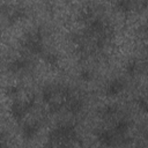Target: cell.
<instances>
[{"instance_id": "8fae6325", "label": "cell", "mask_w": 148, "mask_h": 148, "mask_svg": "<svg viewBox=\"0 0 148 148\" xmlns=\"http://www.w3.org/2000/svg\"><path fill=\"white\" fill-rule=\"evenodd\" d=\"M6 91H7L8 95H15V94L18 92V87H16V86H9L6 89Z\"/></svg>"}, {"instance_id": "ba28073f", "label": "cell", "mask_w": 148, "mask_h": 148, "mask_svg": "<svg viewBox=\"0 0 148 148\" xmlns=\"http://www.w3.org/2000/svg\"><path fill=\"white\" fill-rule=\"evenodd\" d=\"M136 69H138L136 62L132 61V62H128V64H127V67H126V71H127V73H130V74H134Z\"/></svg>"}, {"instance_id": "30bf717a", "label": "cell", "mask_w": 148, "mask_h": 148, "mask_svg": "<svg viewBox=\"0 0 148 148\" xmlns=\"http://www.w3.org/2000/svg\"><path fill=\"white\" fill-rule=\"evenodd\" d=\"M116 110H117V108H116V106H113V105H109V106H106V108L104 109L103 113H105V114L110 116V114H113V113L116 112Z\"/></svg>"}, {"instance_id": "7a4b0ae2", "label": "cell", "mask_w": 148, "mask_h": 148, "mask_svg": "<svg viewBox=\"0 0 148 148\" xmlns=\"http://www.w3.org/2000/svg\"><path fill=\"white\" fill-rule=\"evenodd\" d=\"M10 113H12V116H13L14 119L20 120V119H22L24 117V114L27 113V110H25L24 105L20 104L18 102H15L10 106Z\"/></svg>"}, {"instance_id": "52a82bcc", "label": "cell", "mask_w": 148, "mask_h": 148, "mask_svg": "<svg viewBox=\"0 0 148 148\" xmlns=\"http://www.w3.org/2000/svg\"><path fill=\"white\" fill-rule=\"evenodd\" d=\"M45 60L50 64V65H57L58 62V58L56 54H52V53H47L46 57H45Z\"/></svg>"}, {"instance_id": "9c48e42d", "label": "cell", "mask_w": 148, "mask_h": 148, "mask_svg": "<svg viewBox=\"0 0 148 148\" xmlns=\"http://www.w3.org/2000/svg\"><path fill=\"white\" fill-rule=\"evenodd\" d=\"M91 77H92V74H91L89 71H83V72H81V79H82V80L89 81V80H91Z\"/></svg>"}, {"instance_id": "5b68a950", "label": "cell", "mask_w": 148, "mask_h": 148, "mask_svg": "<svg viewBox=\"0 0 148 148\" xmlns=\"http://www.w3.org/2000/svg\"><path fill=\"white\" fill-rule=\"evenodd\" d=\"M97 138L98 140L104 145V146H111L113 139H112V134L109 132V131H101L98 134H97Z\"/></svg>"}, {"instance_id": "8992f818", "label": "cell", "mask_w": 148, "mask_h": 148, "mask_svg": "<svg viewBox=\"0 0 148 148\" xmlns=\"http://www.w3.org/2000/svg\"><path fill=\"white\" fill-rule=\"evenodd\" d=\"M127 127H128V124H127V121H125V120H120V121L116 125V130H117V132L120 133V134L125 133V132L127 131Z\"/></svg>"}, {"instance_id": "6da1fadb", "label": "cell", "mask_w": 148, "mask_h": 148, "mask_svg": "<svg viewBox=\"0 0 148 148\" xmlns=\"http://www.w3.org/2000/svg\"><path fill=\"white\" fill-rule=\"evenodd\" d=\"M124 86H125L124 82H123L121 80H119V79L111 81V82L108 84V87H106V95L113 96V95L119 94V92L124 89Z\"/></svg>"}, {"instance_id": "277c9868", "label": "cell", "mask_w": 148, "mask_h": 148, "mask_svg": "<svg viewBox=\"0 0 148 148\" xmlns=\"http://www.w3.org/2000/svg\"><path fill=\"white\" fill-rule=\"evenodd\" d=\"M38 132V126L36 124H27L23 127V136L25 139H32Z\"/></svg>"}, {"instance_id": "3957f363", "label": "cell", "mask_w": 148, "mask_h": 148, "mask_svg": "<svg viewBox=\"0 0 148 148\" xmlns=\"http://www.w3.org/2000/svg\"><path fill=\"white\" fill-rule=\"evenodd\" d=\"M28 65H29V61H28L27 59H24V58H18V59L14 60V61L9 65L8 69H9L10 72H13V73H17V72H21L22 69L27 68Z\"/></svg>"}]
</instances>
